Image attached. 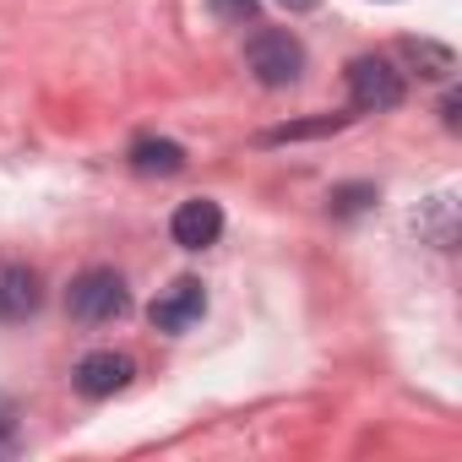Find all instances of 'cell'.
I'll use <instances>...</instances> for the list:
<instances>
[{
  "mask_svg": "<svg viewBox=\"0 0 462 462\" xmlns=\"http://www.w3.org/2000/svg\"><path fill=\"white\" fill-rule=\"evenodd\" d=\"M245 66L262 88H294L305 77V44L289 28H262L245 44Z\"/></svg>",
  "mask_w": 462,
  "mask_h": 462,
  "instance_id": "6da1fadb",
  "label": "cell"
},
{
  "mask_svg": "<svg viewBox=\"0 0 462 462\" xmlns=\"http://www.w3.org/2000/svg\"><path fill=\"white\" fill-rule=\"evenodd\" d=\"M66 310L88 327H104V321H120L131 310V289L115 267H88L71 289H66Z\"/></svg>",
  "mask_w": 462,
  "mask_h": 462,
  "instance_id": "7a4b0ae2",
  "label": "cell"
},
{
  "mask_svg": "<svg viewBox=\"0 0 462 462\" xmlns=\"http://www.w3.org/2000/svg\"><path fill=\"white\" fill-rule=\"evenodd\" d=\"M348 98H354V109H365V115H392V109L408 98V88H402V71H397L392 60L359 55V60L348 66Z\"/></svg>",
  "mask_w": 462,
  "mask_h": 462,
  "instance_id": "3957f363",
  "label": "cell"
},
{
  "mask_svg": "<svg viewBox=\"0 0 462 462\" xmlns=\"http://www.w3.org/2000/svg\"><path fill=\"white\" fill-rule=\"evenodd\" d=\"M147 316H152V327H158V332L180 337V332H190V327L207 316V289H201L196 278H174V283L147 305Z\"/></svg>",
  "mask_w": 462,
  "mask_h": 462,
  "instance_id": "277c9868",
  "label": "cell"
},
{
  "mask_svg": "<svg viewBox=\"0 0 462 462\" xmlns=\"http://www.w3.org/2000/svg\"><path fill=\"white\" fill-rule=\"evenodd\" d=\"M169 235H174L180 251H207V245H217V235H223V207H217L212 196L180 201L174 217H169Z\"/></svg>",
  "mask_w": 462,
  "mask_h": 462,
  "instance_id": "5b68a950",
  "label": "cell"
},
{
  "mask_svg": "<svg viewBox=\"0 0 462 462\" xmlns=\"http://www.w3.org/2000/svg\"><path fill=\"white\" fill-rule=\"evenodd\" d=\"M131 375H136V365H131V354H115V348H98V354H88L82 365H77V392L82 397H115V392H125L131 386Z\"/></svg>",
  "mask_w": 462,
  "mask_h": 462,
  "instance_id": "8992f818",
  "label": "cell"
},
{
  "mask_svg": "<svg viewBox=\"0 0 462 462\" xmlns=\"http://www.w3.org/2000/svg\"><path fill=\"white\" fill-rule=\"evenodd\" d=\"M39 305H44V278L33 267H23V262L0 267V321L17 327V321L39 316Z\"/></svg>",
  "mask_w": 462,
  "mask_h": 462,
  "instance_id": "52a82bcc",
  "label": "cell"
},
{
  "mask_svg": "<svg viewBox=\"0 0 462 462\" xmlns=\"http://www.w3.org/2000/svg\"><path fill=\"white\" fill-rule=\"evenodd\" d=\"M131 169L136 174H180L185 169V147L169 142V136H142L131 147Z\"/></svg>",
  "mask_w": 462,
  "mask_h": 462,
  "instance_id": "ba28073f",
  "label": "cell"
},
{
  "mask_svg": "<svg viewBox=\"0 0 462 462\" xmlns=\"http://www.w3.org/2000/svg\"><path fill=\"white\" fill-rule=\"evenodd\" d=\"M402 55L419 66V77H435V82H446L457 71V55L446 44H430V39H402Z\"/></svg>",
  "mask_w": 462,
  "mask_h": 462,
  "instance_id": "9c48e42d",
  "label": "cell"
},
{
  "mask_svg": "<svg viewBox=\"0 0 462 462\" xmlns=\"http://www.w3.org/2000/svg\"><path fill=\"white\" fill-rule=\"evenodd\" d=\"M348 115H321V120H294V125H278L267 131V147H283V142H305V136H327V131H343Z\"/></svg>",
  "mask_w": 462,
  "mask_h": 462,
  "instance_id": "30bf717a",
  "label": "cell"
},
{
  "mask_svg": "<svg viewBox=\"0 0 462 462\" xmlns=\"http://www.w3.org/2000/svg\"><path fill=\"white\" fill-rule=\"evenodd\" d=\"M419 228L440 245V251H451L457 245V228H451V196H435V207H430V217H419Z\"/></svg>",
  "mask_w": 462,
  "mask_h": 462,
  "instance_id": "8fae6325",
  "label": "cell"
},
{
  "mask_svg": "<svg viewBox=\"0 0 462 462\" xmlns=\"http://www.w3.org/2000/svg\"><path fill=\"white\" fill-rule=\"evenodd\" d=\"M375 201V185H337L332 190V212L337 217H354V212H365Z\"/></svg>",
  "mask_w": 462,
  "mask_h": 462,
  "instance_id": "7c38bea8",
  "label": "cell"
},
{
  "mask_svg": "<svg viewBox=\"0 0 462 462\" xmlns=\"http://www.w3.org/2000/svg\"><path fill=\"white\" fill-rule=\"evenodd\" d=\"M17 451V408L12 397H0V457H12Z\"/></svg>",
  "mask_w": 462,
  "mask_h": 462,
  "instance_id": "4fadbf2b",
  "label": "cell"
},
{
  "mask_svg": "<svg viewBox=\"0 0 462 462\" xmlns=\"http://www.w3.org/2000/svg\"><path fill=\"white\" fill-rule=\"evenodd\" d=\"M217 6V17H228V23H245L251 12H256V0H212Z\"/></svg>",
  "mask_w": 462,
  "mask_h": 462,
  "instance_id": "5bb4252c",
  "label": "cell"
},
{
  "mask_svg": "<svg viewBox=\"0 0 462 462\" xmlns=\"http://www.w3.org/2000/svg\"><path fill=\"white\" fill-rule=\"evenodd\" d=\"M457 109H462V104H457V93H446V104H440V115H446V125H451V131L462 125V115H457Z\"/></svg>",
  "mask_w": 462,
  "mask_h": 462,
  "instance_id": "9a60e30c",
  "label": "cell"
},
{
  "mask_svg": "<svg viewBox=\"0 0 462 462\" xmlns=\"http://www.w3.org/2000/svg\"><path fill=\"white\" fill-rule=\"evenodd\" d=\"M278 6H283V12H316L321 0H278Z\"/></svg>",
  "mask_w": 462,
  "mask_h": 462,
  "instance_id": "2e32d148",
  "label": "cell"
}]
</instances>
